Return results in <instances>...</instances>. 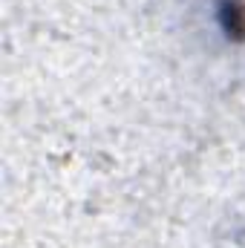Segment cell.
<instances>
[{"mask_svg": "<svg viewBox=\"0 0 245 248\" xmlns=\"http://www.w3.org/2000/svg\"><path fill=\"white\" fill-rule=\"evenodd\" d=\"M219 17H222V29L231 35H245V3L240 0H222L219 6Z\"/></svg>", "mask_w": 245, "mask_h": 248, "instance_id": "6da1fadb", "label": "cell"}]
</instances>
